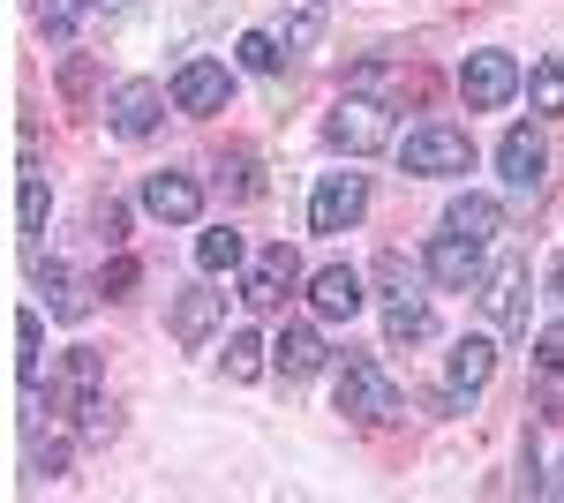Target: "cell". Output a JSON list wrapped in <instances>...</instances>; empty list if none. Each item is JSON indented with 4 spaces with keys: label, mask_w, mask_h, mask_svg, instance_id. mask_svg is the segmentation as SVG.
Segmentation results:
<instances>
[{
    "label": "cell",
    "mask_w": 564,
    "mask_h": 503,
    "mask_svg": "<svg viewBox=\"0 0 564 503\" xmlns=\"http://www.w3.org/2000/svg\"><path fill=\"white\" fill-rule=\"evenodd\" d=\"M339 414L384 428V420L406 414V398H399V383H391L377 361H347V369H339Z\"/></svg>",
    "instance_id": "1"
},
{
    "label": "cell",
    "mask_w": 564,
    "mask_h": 503,
    "mask_svg": "<svg viewBox=\"0 0 564 503\" xmlns=\"http://www.w3.org/2000/svg\"><path fill=\"white\" fill-rule=\"evenodd\" d=\"M399 166L406 173H467L475 166V143H467V128L430 121V128H414V135L399 143Z\"/></svg>",
    "instance_id": "2"
},
{
    "label": "cell",
    "mask_w": 564,
    "mask_h": 503,
    "mask_svg": "<svg viewBox=\"0 0 564 503\" xmlns=\"http://www.w3.org/2000/svg\"><path fill=\"white\" fill-rule=\"evenodd\" d=\"M361 210H369V181L361 173H324L316 196H308V226L316 233H347Z\"/></svg>",
    "instance_id": "3"
},
{
    "label": "cell",
    "mask_w": 564,
    "mask_h": 503,
    "mask_svg": "<svg viewBox=\"0 0 564 503\" xmlns=\"http://www.w3.org/2000/svg\"><path fill=\"white\" fill-rule=\"evenodd\" d=\"M520 90V61L512 53H467L459 61V98L467 106H505Z\"/></svg>",
    "instance_id": "4"
},
{
    "label": "cell",
    "mask_w": 564,
    "mask_h": 503,
    "mask_svg": "<svg viewBox=\"0 0 564 503\" xmlns=\"http://www.w3.org/2000/svg\"><path fill=\"white\" fill-rule=\"evenodd\" d=\"M294 286H302V255L279 241V249H263L257 263H249V278H241V300H249V308H279V300L294 294Z\"/></svg>",
    "instance_id": "5"
},
{
    "label": "cell",
    "mask_w": 564,
    "mask_h": 503,
    "mask_svg": "<svg viewBox=\"0 0 564 503\" xmlns=\"http://www.w3.org/2000/svg\"><path fill=\"white\" fill-rule=\"evenodd\" d=\"M324 135H332L339 151H384V143H391V113H384V106H369V98H347V106L324 121Z\"/></svg>",
    "instance_id": "6"
},
{
    "label": "cell",
    "mask_w": 564,
    "mask_h": 503,
    "mask_svg": "<svg viewBox=\"0 0 564 503\" xmlns=\"http://www.w3.org/2000/svg\"><path fill=\"white\" fill-rule=\"evenodd\" d=\"M497 166H505V181H512L520 196H534V188H542V173H550V143H542L534 128H512V135L497 143Z\"/></svg>",
    "instance_id": "7"
},
{
    "label": "cell",
    "mask_w": 564,
    "mask_h": 503,
    "mask_svg": "<svg viewBox=\"0 0 564 503\" xmlns=\"http://www.w3.org/2000/svg\"><path fill=\"white\" fill-rule=\"evenodd\" d=\"M226 68L218 61H181V76H174V106L181 113H226Z\"/></svg>",
    "instance_id": "8"
},
{
    "label": "cell",
    "mask_w": 564,
    "mask_h": 503,
    "mask_svg": "<svg viewBox=\"0 0 564 503\" xmlns=\"http://www.w3.org/2000/svg\"><path fill=\"white\" fill-rule=\"evenodd\" d=\"M106 113H113V128H121L129 143H143L151 128L166 121V90H159V84H121V90H113V106H106Z\"/></svg>",
    "instance_id": "9"
},
{
    "label": "cell",
    "mask_w": 564,
    "mask_h": 503,
    "mask_svg": "<svg viewBox=\"0 0 564 503\" xmlns=\"http://www.w3.org/2000/svg\"><path fill=\"white\" fill-rule=\"evenodd\" d=\"M143 210L166 218V226H188V218L204 210V188H196L188 173H151V181H143Z\"/></svg>",
    "instance_id": "10"
},
{
    "label": "cell",
    "mask_w": 564,
    "mask_h": 503,
    "mask_svg": "<svg viewBox=\"0 0 564 503\" xmlns=\"http://www.w3.org/2000/svg\"><path fill=\"white\" fill-rule=\"evenodd\" d=\"M527 263H497L489 271V294H481V308H489V324H505V331H527Z\"/></svg>",
    "instance_id": "11"
},
{
    "label": "cell",
    "mask_w": 564,
    "mask_h": 503,
    "mask_svg": "<svg viewBox=\"0 0 564 503\" xmlns=\"http://www.w3.org/2000/svg\"><path fill=\"white\" fill-rule=\"evenodd\" d=\"M308 300H316L324 324H347V316H361V278H354L347 263H324V271L308 278Z\"/></svg>",
    "instance_id": "12"
},
{
    "label": "cell",
    "mask_w": 564,
    "mask_h": 503,
    "mask_svg": "<svg viewBox=\"0 0 564 503\" xmlns=\"http://www.w3.org/2000/svg\"><path fill=\"white\" fill-rule=\"evenodd\" d=\"M430 278L436 286H475L481 278V241H467V233H444V241H430Z\"/></svg>",
    "instance_id": "13"
},
{
    "label": "cell",
    "mask_w": 564,
    "mask_h": 503,
    "mask_svg": "<svg viewBox=\"0 0 564 503\" xmlns=\"http://www.w3.org/2000/svg\"><path fill=\"white\" fill-rule=\"evenodd\" d=\"M489 369H497V346H489V338H459V346H452V369H444V391H452V398H475L481 383H489Z\"/></svg>",
    "instance_id": "14"
},
{
    "label": "cell",
    "mask_w": 564,
    "mask_h": 503,
    "mask_svg": "<svg viewBox=\"0 0 564 503\" xmlns=\"http://www.w3.org/2000/svg\"><path fill=\"white\" fill-rule=\"evenodd\" d=\"M271 361H279V376H316L324 369V338L308 331V324H286V331L271 338Z\"/></svg>",
    "instance_id": "15"
},
{
    "label": "cell",
    "mask_w": 564,
    "mask_h": 503,
    "mask_svg": "<svg viewBox=\"0 0 564 503\" xmlns=\"http://www.w3.org/2000/svg\"><path fill=\"white\" fill-rule=\"evenodd\" d=\"M444 233H467V241H497V233H505V204H489V196H459V204L444 210Z\"/></svg>",
    "instance_id": "16"
},
{
    "label": "cell",
    "mask_w": 564,
    "mask_h": 503,
    "mask_svg": "<svg viewBox=\"0 0 564 503\" xmlns=\"http://www.w3.org/2000/svg\"><path fill=\"white\" fill-rule=\"evenodd\" d=\"M384 331H391V338H406V346H414V338H430V331H436L430 300H414L406 286H399V294H391V308H384Z\"/></svg>",
    "instance_id": "17"
},
{
    "label": "cell",
    "mask_w": 564,
    "mask_h": 503,
    "mask_svg": "<svg viewBox=\"0 0 564 503\" xmlns=\"http://www.w3.org/2000/svg\"><path fill=\"white\" fill-rule=\"evenodd\" d=\"M212 324H218V294H181V308H174V338L181 346H196V338H212Z\"/></svg>",
    "instance_id": "18"
},
{
    "label": "cell",
    "mask_w": 564,
    "mask_h": 503,
    "mask_svg": "<svg viewBox=\"0 0 564 503\" xmlns=\"http://www.w3.org/2000/svg\"><path fill=\"white\" fill-rule=\"evenodd\" d=\"M39 286H45V300H53V316H61V324H76V316L90 308V300L76 294V278H68L61 263H45V255H39Z\"/></svg>",
    "instance_id": "19"
},
{
    "label": "cell",
    "mask_w": 564,
    "mask_h": 503,
    "mask_svg": "<svg viewBox=\"0 0 564 503\" xmlns=\"http://www.w3.org/2000/svg\"><path fill=\"white\" fill-rule=\"evenodd\" d=\"M527 98H534V113H564V53H550V61L527 76Z\"/></svg>",
    "instance_id": "20"
},
{
    "label": "cell",
    "mask_w": 564,
    "mask_h": 503,
    "mask_svg": "<svg viewBox=\"0 0 564 503\" xmlns=\"http://www.w3.org/2000/svg\"><path fill=\"white\" fill-rule=\"evenodd\" d=\"M263 353H271V346H263L257 331H234V338H226V376H234V383L263 376Z\"/></svg>",
    "instance_id": "21"
},
{
    "label": "cell",
    "mask_w": 564,
    "mask_h": 503,
    "mask_svg": "<svg viewBox=\"0 0 564 503\" xmlns=\"http://www.w3.org/2000/svg\"><path fill=\"white\" fill-rule=\"evenodd\" d=\"M234 53H241V68H249V76H279V68H286V45L271 39V31H249Z\"/></svg>",
    "instance_id": "22"
},
{
    "label": "cell",
    "mask_w": 564,
    "mask_h": 503,
    "mask_svg": "<svg viewBox=\"0 0 564 503\" xmlns=\"http://www.w3.org/2000/svg\"><path fill=\"white\" fill-rule=\"evenodd\" d=\"M196 263H204V271H234V263H241V233H234V226L196 233Z\"/></svg>",
    "instance_id": "23"
},
{
    "label": "cell",
    "mask_w": 564,
    "mask_h": 503,
    "mask_svg": "<svg viewBox=\"0 0 564 503\" xmlns=\"http://www.w3.org/2000/svg\"><path fill=\"white\" fill-rule=\"evenodd\" d=\"M324 31V0H286V45H316Z\"/></svg>",
    "instance_id": "24"
},
{
    "label": "cell",
    "mask_w": 564,
    "mask_h": 503,
    "mask_svg": "<svg viewBox=\"0 0 564 503\" xmlns=\"http://www.w3.org/2000/svg\"><path fill=\"white\" fill-rule=\"evenodd\" d=\"M15 376L39 383V316H31V308L15 316Z\"/></svg>",
    "instance_id": "25"
},
{
    "label": "cell",
    "mask_w": 564,
    "mask_h": 503,
    "mask_svg": "<svg viewBox=\"0 0 564 503\" xmlns=\"http://www.w3.org/2000/svg\"><path fill=\"white\" fill-rule=\"evenodd\" d=\"M45 210H53V188H45L39 173H23V233H39Z\"/></svg>",
    "instance_id": "26"
},
{
    "label": "cell",
    "mask_w": 564,
    "mask_h": 503,
    "mask_svg": "<svg viewBox=\"0 0 564 503\" xmlns=\"http://www.w3.org/2000/svg\"><path fill=\"white\" fill-rule=\"evenodd\" d=\"M39 31L68 39V31H76V0H39Z\"/></svg>",
    "instance_id": "27"
},
{
    "label": "cell",
    "mask_w": 564,
    "mask_h": 503,
    "mask_svg": "<svg viewBox=\"0 0 564 503\" xmlns=\"http://www.w3.org/2000/svg\"><path fill=\"white\" fill-rule=\"evenodd\" d=\"M129 286H135V263H129V255H113V263L98 271V294H113V300H121Z\"/></svg>",
    "instance_id": "28"
},
{
    "label": "cell",
    "mask_w": 564,
    "mask_h": 503,
    "mask_svg": "<svg viewBox=\"0 0 564 503\" xmlns=\"http://www.w3.org/2000/svg\"><path fill=\"white\" fill-rule=\"evenodd\" d=\"M121 226H129V210L106 196V204H98V241H106V249H121Z\"/></svg>",
    "instance_id": "29"
},
{
    "label": "cell",
    "mask_w": 564,
    "mask_h": 503,
    "mask_svg": "<svg viewBox=\"0 0 564 503\" xmlns=\"http://www.w3.org/2000/svg\"><path fill=\"white\" fill-rule=\"evenodd\" d=\"M542 369H550V376H564V324H550V331H542Z\"/></svg>",
    "instance_id": "30"
},
{
    "label": "cell",
    "mask_w": 564,
    "mask_h": 503,
    "mask_svg": "<svg viewBox=\"0 0 564 503\" xmlns=\"http://www.w3.org/2000/svg\"><path fill=\"white\" fill-rule=\"evenodd\" d=\"M61 459H68L61 444H39V451H31V466H39V473H61Z\"/></svg>",
    "instance_id": "31"
},
{
    "label": "cell",
    "mask_w": 564,
    "mask_h": 503,
    "mask_svg": "<svg viewBox=\"0 0 564 503\" xmlns=\"http://www.w3.org/2000/svg\"><path fill=\"white\" fill-rule=\"evenodd\" d=\"M550 286H557V300H564V263H557V271H550Z\"/></svg>",
    "instance_id": "32"
},
{
    "label": "cell",
    "mask_w": 564,
    "mask_h": 503,
    "mask_svg": "<svg viewBox=\"0 0 564 503\" xmlns=\"http://www.w3.org/2000/svg\"><path fill=\"white\" fill-rule=\"evenodd\" d=\"M550 496H564V473H557V481H550Z\"/></svg>",
    "instance_id": "33"
},
{
    "label": "cell",
    "mask_w": 564,
    "mask_h": 503,
    "mask_svg": "<svg viewBox=\"0 0 564 503\" xmlns=\"http://www.w3.org/2000/svg\"><path fill=\"white\" fill-rule=\"evenodd\" d=\"M113 8H121V0H113Z\"/></svg>",
    "instance_id": "34"
}]
</instances>
